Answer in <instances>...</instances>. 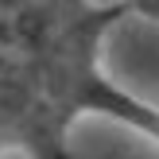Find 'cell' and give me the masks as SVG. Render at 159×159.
Masks as SVG:
<instances>
[{
    "mask_svg": "<svg viewBox=\"0 0 159 159\" xmlns=\"http://www.w3.org/2000/svg\"><path fill=\"white\" fill-rule=\"evenodd\" d=\"M132 12H140L144 20H159V0H124Z\"/></svg>",
    "mask_w": 159,
    "mask_h": 159,
    "instance_id": "1",
    "label": "cell"
}]
</instances>
